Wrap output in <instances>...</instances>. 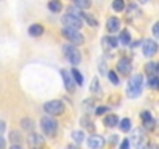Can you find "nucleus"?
Listing matches in <instances>:
<instances>
[{"label": "nucleus", "mask_w": 159, "mask_h": 149, "mask_svg": "<svg viewBox=\"0 0 159 149\" xmlns=\"http://www.w3.org/2000/svg\"><path fill=\"white\" fill-rule=\"evenodd\" d=\"M142 84H143V78L142 74H133L128 79V86H126V95L129 98H137L142 93Z\"/></svg>", "instance_id": "f257e3e1"}, {"label": "nucleus", "mask_w": 159, "mask_h": 149, "mask_svg": "<svg viewBox=\"0 0 159 149\" xmlns=\"http://www.w3.org/2000/svg\"><path fill=\"white\" fill-rule=\"evenodd\" d=\"M41 129L44 132V135L47 137H55L56 135V130H58V123L53 117L50 115H45L41 118Z\"/></svg>", "instance_id": "f03ea898"}, {"label": "nucleus", "mask_w": 159, "mask_h": 149, "mask_svg": "<svg viewBox=\"0 0 159 149\" xmlns=\"http://www.w3.org/2000/svg\"><path fill=\"white\" fill-rule=\"evenodd\" d=\"M64 103L59 101V100H52L48 103L44 104V112L50 117H58V115H62L64 113Z\"/></svg>", "instance_id": "7ed1b4c3"}, {"label": "nucleus", "mask_w": 159, "mask_h": 149, "mask_svg": "<svg viewBox=\"0 0 159 149\" xmlns=\"http://www.w3.org/2000/svg\"><path fill=\"white\" fill-rule=\"evenodd\" d=\"M62 36H64L72 45H83V44H84V36L80 33L78 30L64 28V30H62Z\"/></svg>", "instance_id": "20e7f679"}, {"label": "nucleus", "mask_w": 159, "mask_h": 149, "mask_svg": "<svg viewBox=\"0 0 159 149\" xmlns=\"http://www.w3.org/2000/svg\"><path fill=\"white\" fill-rule=\"evenodd\" d=\"M64 50V56L67 57V61L72 64V65H78L80 62H81V54H80V51L75 48V45H64L62 47Z\"/></svg>", "instance_id": "39448f33"}, {"label": "nucleus", "mask_w": 159, "mask_h": 149, "mask_svg": "<svg viewBox=\"0 0 159 149\" xmlns=\"http://www.w3.org/2000/svg\"><path fill=\"white\" fill-rule=\"evenodd\" d=\"M62 25H64V28H72V30H80L83 27V20L80 19L78 16H75V14H64L62 16Z\"/></svg>", "instance_id": "423d86ee"}, {"label": "nucleus", "mask_w": 159, "mask_h": 149, "mask_svg": "<svg viewBox=\"0 0 159 149\" xmlns=\"http://www.w3.org/2000/svg\"><path fill=\"white\" fill-rule=\"evenodd\" d=\"M27 144L30 149H44L45 140L42 135H39L36 132H30V135L27 137Z\"/></svg>", "instance_id": "0eeeda50"}, {"label": "nucleus", "mask_w": 159, "mask_h": 149, "mask_svg": "<svg viewBox=\"0 0 159 149\" xmlns=\"http://www.w3.org/2000/svg\"><path fill=\"white\" fill-rule=\"evenodd\" d=\"M133 141H134V144H136L137 149H147V147H148V138H147L143 129H136V130H134V134H133Z\"/></svg>", "instance_id": "6e6552de"}, {"label": "nucleus", "mask_w": 159, "mask_h": 149, "mask_svg": "<svg viewBox=\"0 0 159 149\" xmlns=\"http://www.w3.org/2000/svg\"><path fill=\"white\" fill-rule=\"evenodd\" d=\"M142 53H143V56H147V57L154 56V54L157 53V44H156L153 39L143 40V42H142Z\"/></svg>", "instance_id": "1a4fd4ad"}, {"label": "nucleus", "mask_w": 159, "mask_h": 149, "mask_svg": "<svg viewBox=\"0 0 159 149\" xmlns=\"http://www.w3.org/2000/svg\"><path fill=\"white\" fill-rule=\"evenodd\" d=\"M61 76H62L64 87L67 89V92H73V90H75V83H73L75 79H73V76H72V71L62 68V70H61Z\"/></svg>", "instance_id": "9d476101"}, {"label": "nucleus", "mask_w": 159, "mask_h": 149, "mask_svg": "<svg viewBox=\"0 0 159 149\" xmlns=\"http://www.w3.org/2000/svg\"><path fill=\"white\" fill-rule=\"evenodd\" d=\"M88 146L89 149H102L105 146V138L102 135H91L88 138Z\"/></svg>", "instance_id": "9b49d317"}, {"label": "nucleus", "mask_w": 159, "mask_h": 149, "mask_svg": "<svg viewBox=\"0 0 159 149\" xmlns=\"http://www.w3.org/2000/svg\"><path fill=\"white\" fill-rule=\"evenodd\" d=\"M131 70H133V65H131L129 59L122 57V59L117 62V71H119L120 74H129Z\"/></svg>", "instance_id": "f8f14e48"}, {"label": "nucleus", "mask_w": 159, "mask_h": 149, "mask_svg": "<svg viewBox=\"0 0 159 149\" xmlns=\"http://www.w3.org/2000/svg\"><path fill=\"white\" fill-rule=\"evenodd\" d=\"M140 120H142L143 129L151 130V129L154 127V120H153V117H151V113H150L148 110H143V112L140 113Z\"/></svg>", "instance_id": "ddd939ff"}, {"label": "nucleus", "mask_w": 159, "mask_h": 149, "mask_svg": "<svg viewBox=\"0 0 159 149\" xmlns=\"http://www.w3.org/2000/svg\"><path fill=\"white\" fill-rule=\"evenodd\" d=\"M102 44H103V48L105 50H114L117 47V44H119V39L114 37V36H105L103 40H102Z\"/></svg>", "instance_id": "4468645a"}, {"label": "nucleus", "mask_w": 159, "mask_h": 149, "mask_svg": "<svg viewBox=\"0 0 159 149\" xmlns=\"http://www.w3.org/2000/svg\"><path fill=\"white\" fill-rule=\"evenodd\" d=\"M106 30L112 34V33H116V31H119L120 30V20L117 19V17H109L108 20H106Z\"/></svg>", "instance_id": "2eb2a0df"}, {"label": "nucleus", "mask_w": 159, "mask_h": 149, "mask_svg": "<svg viewBox=\"0 0 159 149\" xmlns=\"http://www.w3.org/2000/svg\"><path fill=\"white\" fill-rule=\"evenodd\" d=\"M28 34H30L31 37H39V36L44 34V27H42L41 23H33V25H30V28H28Z\"/></svg>", "instance_id": "dca6fc26"}, {"label": "nucleus", "mask_w": 159, "mask_h": 149, "mask_svg": "<svg viewBox=\"0 0 159 149\" xmlns=\"http://www.w3.org/2000/svg\"><path fill=\"white\" fill-rule=\"evenodd\" d=\"M119 123H120V120H119V117L114 115V113L105 117V120H103V124H105L106 127H116V126H119Z\"/></svg>", "instance_id": "f3484780"}, {"label": "nucleus", "mask_w": 159, "mask_h": 149, "mask_svg": "<svg viewBox=\"0 0 159 149\" xmlns=\"http://www.w3.org/2000/svg\"><path fill=\"white\" fill-rule=\"evenodd\" d=\"M48 10H50L52 13H61L62 3L59 2V0H50V2H48Z\"/></svg>", "instance_id": "a211bd4d"}, {"label": "nucleus", "mask_w": 159, "mask_h": 149, "mask_svg": "<svg viewBox=\"0 0 159 149\" xmlns=\"http://www.w3.org/2000/svg\"><path fill=\"white\" fill-rule=\"evenodd\" d=\"M72 3L76 6V8H80V10H88V8H91V0H72Z\"/></svg>", "instance_id": "6ab92c4d"}, {"label": "nucleus", "mask_w": 159, "mask_h": 149, "mask_svg": "<svg viewBox=\"0 0 159 149\" xmlns=\"http://www.w3.org/2000/svg\"><path fill=\"white\" fill-rule=\"evenodd\" d=\"M129 42H131V36H129V33H128L126 30H123V31L120 33V36H119V44H122V45H129Z\"/></svg>", "instance_id": "aec40b11"}, {"label": "nucleus", "mask_w": 159, "mask_h": 149, "mask_svg": "<svg viewBox=\"0 0 159 149\" xmlns=\"http://www.w3.org/2000/svg\"><path fill=\"white\" fill-rule=\"evenodd\" d=\"M147 84H148L151 89L159 90V76H156V74H151V76L148 78V81H147Z\"/></svg>", "instance_id": "412c9836"}, {"label": "nucleus", "mask_w": 159, "mask_h": 149, "mask_svg": "<svg viewBox=\"0 0 159 149\" xmlns=\"http://www.w3.org/2000/svg\"><path fill=\"white\" fill-rule=\"evenodd\" d=\"M20 124H22V127H24L25 130H28V132H31V130L34 129V123H33L31 118H22Z\"/></svg>", "instance_id": "4be33fe9"}, {"label": "nucleus", "mask_w": 159, "mask_h": 149, "mask_svg": "<svg viewBox=\"0 0 159 149\" xmlns=\"http://www.w3.org/2000/svg\"><path fill=\"white\" fill-rule=\"evenodd\" d=\"M119 129H120L122 132H128V130L131 129V120H129V118H123V120H120V123H119Z\"/></svg>", "instance_id": "5701e85b"}, {"label": "nucleus", "mask_w": 159, "mask_h": 149, "mask_svg": "<svg viewBox=\"0 0 159 149\" xmlns=\"http://www.w3.org/2000/svg\"><path fill=\"white\" fill-rule=\"evenodd\" d=\"M81 17H83V19L86 20V23L91 25V27H97V25H98V22L95 20V17H92L89 13H81Z\"/></svg>", "instance_id": "b1692460"}, {"label": "nucleus", "mask_w": 159, "mask_h": 149, "mask_svg": "<svg viewBox=\"0 0 159 149\" xmlns=\"http://www.w3.org/2000/svg\"><path fill=\"white\" fill-rule=\"evenodd\" d=\"M145 71L150 74V76H151V74H156V73H157V64H154V62H148V64L145 65Z\"/></svg>", "instance_id": "393cba45"}, {"label": "nucleus", "mask_w": 159, "mask_h": 149, "mask_svg": "<svg viewBox=\"0 0 159 149\" xmlns=\"http://www.w3.org/2000/svg\"><path fill=\"white\" fill-rule=\"evenodd\" d=\"M72 76H73V79H75V83H76L78 86L83 84V74L80 73L76 68H72Z\"/></svg>", "instance_id": "a878e982"}, {"label": "nucleus", "mask_w": 159, "mask_h": 149, "mask_svg": "<svg viewBox=\"0 0 159 149\" xmlns=\"http://www.w3.org/2000/svg\"><path fill=\"white\" fill-rule=\"evenodd\" d=\"M72 138H73V141H76V143H81V141H84V132H81V130H73V132H72Z\"/></svg>", "instance_id": "bb28decb"}, {"label": "nucleus", "mask_w": 159, "mask_h": 149, "mask_svg": "<svg viewBox=\"0 0 159 149\" xmlns=\"http://www.w3.org/2000/svg\"><path fill=\"white\" fill-rule=\"evenodd\" d=\"M112 10L114 11H123L125 10V0H114L112 2Z\"/></svg>", "instance_id": "cd10ccee"}, {"label": "nucleus", "mask_w": 159, "mask_h": 149, "mask_svg": "<svg viewBox=\"0 0 159 149\" xmlns=\"http://www.w3.org/2000/svg\"><path fill=\"white\" fill-rule=\"evenodd\" d=\"M10 140L13 141V144H19L20 143V134L19 132H16V130H11V134H10Z\"/></svg>", "instance_id": "c85d7f7f"}, {"label": "nucleus", "mask_w": 159, "mask_h": 149, "mask_svg": "<svg viewBox=\"0 0 159 149\" xmlns=\"http://www.w3.org/2000/svg\"><path fill=\"white\" fill-rule=\"evenodd\" d=\"M108 79H109L114 86H117V84H119V76H117V73H116V71H112V70H111V71H108Z\"/></svg>", "instance_id": "c756f323"}, {"label": "nucleus", "mask_w": 159, "mask_h": 149, "mask_svg": "<svg viewBox=\"0 0 159 149\" xmlns=\"http://www.w3.org/2000/svg\"><path fill=\"white\" fill-rule=\"evenodd\" d=\"M100 90V83H98V78H94L92 79V84H91V92L92 93H97Z\"/></svg>", "instance_id": "7c9ffc66"}, {"label": "nucleus", "mask_w": 159, "mask_h": 149, "mask_svg": "<svg viewBox=\"0 0 159 149\" xmlns=\"http://www.w3.org/2000/svg\"><path fill=\"white\" fill-rule=\"evenodd\" d=\"M108 110H109V109H108L106 106H98V107L95 109V115H97V117H100V115H105Z\"/></svg>", "instance_id": "2f4dec72"}, {"label": "nucleus", "mask_w": 159, "mask_h": 149, "mask_svg": "<svg viewBox=\"0 0 159 149\" xmlns=\"http://www.w3.org/2000/svg\"><path fill=\"white\" fill-rule=\"evenodd\" d=\"M81 123H83V126H84V127H88L89 130H94V126H92V123H91V120H89L88 117H86V118H83V120H81Z\"/></svg>", "instance_id": "473e14b6"}, {"label": "nucleus", "mask_w": 159, "mask_h": 149, "mask_svg": "<svg viewBox=\"0 0 159 149\" xmlns=\"http://www.w3.org/2000/svg\"><path fill=\"white\" fill-rule=\"evenodd\" d=\"M153 36L159 39V22H156V23L153 25Z\"/></svg>", "instance_id": "72a5a7b5"}, {"label": "nucleus", "mask_w": 159, "mask_h": 149, "mask_svg": "<svg viewBox=\"0 0 159 149\" xmlns=\"http://www.w3.org/2000/svg\"><path fill=\"white\" fill-rule=\"evenodd\" d=\"M119 149H129V140L125 138V140L120 143V147H119Z\"/></svg>", "instance_id": "f704fd0d"}, {"label": "nucleus", "mask_w": 159, "mask_h": 149, "mask_svg": "<svg viewBox=\"0 0 159 149\" xmlns=\"http://www.w3.org/2000/svg\"><path fill=\"white\" fill-rule=\"evenodd\" d=\"M5 144H7V143H5V138L0 137V149H5Z\"/></svg>", "instance_id": "c9c22d12"}, {"label": "nucleus", "mask_w": 159, "mask_h": 149, "mask_svg": "<svg viewBox=\"0 0 159 149\" xmlns=\"http://www.w3.org/2000/svg\"><path fill=\"white\" fill-rule=\"evenodd\" d=\"M5 127H7V124H5V121H0V134H2V132L5 130Z\"/></svg>", "instance_id": "e433bc0d"}, {"label": "nucleus", "mask_w": 159, "mask_h": 149, "mask_svg": "<svg viewBox=\"0 0 159 149\" xmlns=\"http://www.w3.org/2000/svg\"><path fill=\"white\" fill-rule=\"evenodd\" d=\"M10 149H22V147H20V146H19V144H13V146H11V147H10Z\"/></svg>", "instance_id": "4c0bfd02"}, {"label": "nucleus", "mask_w": 159, "mask_h": 149, "mask_svg": "<svg viewBox=\"0 0 159 149\" xmlns=\"http://www.w3.org/2000/svg\"><path fill=\"white\" fill-rule=\"evenodd\" d=\"M150 149H159V146H157V144H151V147H150Z\"/></svg>", "instance_id": "58836bf2"}, {"label": "nucleus", "mask_w": 159, "mask_h": 149, "mask_svg": "<svg viewBox=\"0 0 159 149\" xmlns=\"http://www.w3.org/2000/svg\"><path fill=\"white\" fill-rule=\"evenodd\" d=\"M140 3H147V2H150V0H139Z\"/></svg>", "instance_id": "ea45409f"}, {"label": "nucleus", "mask_w": 159, "mask_h": 149, "mask_svg": "<svg viewBox=\"0 0 159 149\" xmlns=\"http://www.w3.org/2000/svg\"><path fill=\"white\" fill-rule=\"evenodd\" d=\"M69 149H78V147H73V146H69Z\"/></svg>", "instance_id": "a19ab883"}, {"label": "nucleus", "mask_w": 159, "mask_h": 149, "mask_svg": "<svg viewBox=\"0 0 159 149\" xmlns=\"http://www.w3.org/2000/svg\"><path fill=\"white\" fill-rule=\"evenodd\" d=\"M157 73H159V64H157Z\"/></svg>", "instance_id": "79ce46f5"}]
</instances>
